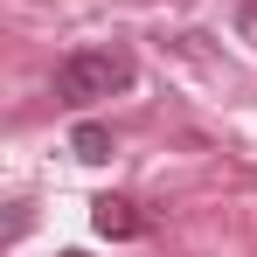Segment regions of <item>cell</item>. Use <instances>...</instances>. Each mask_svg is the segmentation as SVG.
<instances>
[{
	"instance_id": "1",
	"label": "cell",
	"mask_w": 257,
	"mask_h": 257,
	"mask_svg": "<svg viewBox=\"0 0 257 257\" xmlns=\"http://www.w3.org/2000/svg\"><path fill=\"white\" fill-rule=\"evenodd\" d=\"M132 56L125 49H77V56H63L56 63V90L70 97V104H97V97H111V90H132Z\"/></svg>"
},
{
	"instance_id": "2",
	"label": "cell",
	"mask_w": 257,
	"mask_h": 257,
	"mask_svg": "<svg viewBox=\"0 0 257 257\" xmlns=\"http://www.w3.org/2000/svg\"><path fill=\"white\" fill-rule=\"evenodd\" d=\"M90 222H97V236H139L146 222L132 215V202H118V195H97L90 202Z\"/></svg>"
},
{
	"instance_id": "3",
	"label": "cell",
	"mask_w": 257,
	"mask_h": 257,
	"mask_svg": "<svg viewBox=\"0 0 257 257\" xmlns=\"http://www.w3.org/2000/svg\"><path fill=\"white\" fill-rule=\"evenodd\" d=\"M70 146H77V160H90V167L111 160V132H104V125H77V132H70Z\"/></svg>"
},
{
	"instance_id": "4",
	"label": "cell",
	"mask_w": 257,
	"mask_h": 257,
	"mask_svg": "<svg viewBox=\"0 0 257 257\" xmlns=\"http://www.w3.org/2000/svg\"><path fill=\"white\" fill-rule=\"evenodd\" d=\"M243 28H250V35H257V0H243Z\"/></svg>"
},
{
	"instance_id": "5",
	"label": "cell",
	"mask_w": 257,
	"mask_h": 257,
	"mask_svg": "<svg viewBox=\"0 0 257 257\" xmlns=\"http://www.w3.org/2000/svg\"><path fill=\"white\" fill-rule=\"evenodd\" d=\"M63 257H84V250H63Z\"/></svg>"
}]
</instances>
